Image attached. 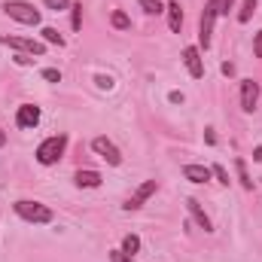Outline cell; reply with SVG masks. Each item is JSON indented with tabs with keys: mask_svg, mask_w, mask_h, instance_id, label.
<instances>
[{
	"mask_svg": "<svg viewBox=\"0 0 262 262\" xmlns=\"http://www.w3.org/2000/svg\"><path fill=\"white\" fill-rule=\"evenodd\" d=\"M256 6H259V0H244V3H241V12H238V21H241V25H247V21L253 18Z\"/></svg>",
	"mask_w": 262,
	"mask_h": 262,
	"instance_id": "cell-17",
	"label": "cell"
},
{
	"mask_svg": "<svg viewBox=\"0 0 262 262\" xmlns=\"http://www.w3.org/2000/svg\"><path fill=\"white\" fill-rule=\"evenodd\" d=\"M232 3H235V0H216V12H220V15H229Z\"/></svg>",
	"mask_w": 262,
	"mask_h": 262,
	"instance_id": "cell-27",
	"label": "cell"
},
{
	"mask_svg": "<svg viewBox=\"0 0 262 262\" xmlns=\"http://www.w3.org/2000/svg\"><path fill=\"white\" fill-rule=\"evenodd\" d=\"M64 149H67V134H52V137H46L40 146H37V162L40 165H58L61 159H64Z\"/></svg>",
	"mask_w": 262,
	"mask_h": 262,
	"instance_id": "cell-2",
	"label": "cell"
},
{
	"mask_svg": "<svg viewBox=\"0 0 262 262\" xmlns=\"http://www.w3.org/2000/svg\"><path fill=\"white\" fill-rule=\"evenodd\" d=\"M216 0H207V6H204V12H201V25H198V40H201V46L207 49L210 46V34H213V21H216Z\"/></svg>",
	"mask_w": 262,
	"mask_h": 262,
	"instance_id": "cell-5",
	"label": "cell"
},
{
	"mask_svg": "<svg viewBox=\"0 0 262 262\" xmlns=\"http://www.w3.org/2000/svg\"><path fill=\"white\" fill-rule=\"evenodd\" d=\"M3 143H6V131L0 128V146H3Z\"/></svg>",
	"mask_w": 262,
	"mask_h": 262,
	"instance_id": "cell-34",
	"label": "cell"
},
{
	"mask_svg": "<svg viewBox=\"0 0 262 262\" xmlns=\"http://www.w3.org/2000/svg\"><path fill=\"white\" fill-rule=\"evenodd\" d=\"M3 12L18 21V25H40V9H34V3H25V0H6L3 3Z\"/></svg>",
	"mask_w": 262,
	"mask_h": 262,
	"instance_id": "cell-3",
	"label": "cell"
},
{
	"mask_svg": "<svg viewBox=\"0 0 262 262\" xmlns=\"http://www.w3.org/2000/svg\"><path fill=\"white\" fill-rule=\"evenodd\" d=\"M110 21H113V28H116V31H128V28H131V18L122 12V9H113Z\"/></svg>",
	"mask_w": 262,
	"mask_h": 262,
	"instance_id": "cell-18",
	"label": "cell"
},
{
	"mask_svg": "<svg viewBox=\"0 0 262 262\" xmlns=\"http://www.w3.org/2000/svg\"><path fill=\"white\" fill-rule=\"evenodd\" d=\"M183 64H186V70H189L192 79H201V76H204V61H201L198 46H186V49H183Z\"/></svg>",
	"mask_w": 262,
	"mask_h": 262,
	"instance_id": "cell-9",
	"label": "cell"
},
{
	"mask_svg": "<svg viewBox=\"0 0 262 262\" xmlns=\"http://www.w3.org/2000/svg\"><path fill=\"white\" fill-rule=\"evenodd\" d=\"M43 79H49V82H61V70H55V67H46V70H43Z\"/></svg>",
	"mask_w": 262,
	"mask_h": 262,
	"instance_id": "cell-24",
	"label": "cell"
},
{
	"mask_svg": "<svg viewBox=\"0 0 262 262\" xmlns=\"http://www.w3.org/2000/svg\"><path fill=\"white\" fill-rule=\"evenodd\" d=\"M210 174H213V177H216L223 186H229V171H226L223 165H213V168H210Z\"/></svg>",
	"mask_w": 262,
	"mask_h": 262,
	"instance_id": "cell-22",
	"label": "cell"
},
{
	"mask_svg": "<svg viewBox=\"0 0 262 262\" xmlns=\"http://www.w3.org/2000/svg\"><path fill=\"white\" fill-rule=\"evenodd\" d=\"M235 171H238L241 186H244L247 192H253V180H250V174H247V162H244V159H235Z\"/></svg>",
	"mask_w": 262,
	"mask_h": 262,
	"instance_id": "cell-15",
	"label": "cell"
},
{
	"mask_svg": "<svg viewBox=\"0 0 262 262\" xmlns=\"http://www.w3.org/2000/svg\"><path fill=\"white\" fill-rule=\"evenodd\" d=\"M52 12H64V9H70V0H43Z\"/></svg>",
	"mask_w": 262,
	"mask_h": 262,
	"instance_id": "cell-23",
	"label": "cell"
},
{
	"mask_svg": "<svg viewBox=\"0 0 262 262\" xmlns=\"http://www.w3.org/2000/svg\"><path fill=\"white\" fill-rule=\"evenodd\" d=\"M110 262H134V256L122 253V250H110Z\"/></svg>",
	"mask_w": 262,
	"mask_h": 262,
	"instance_id": "cell-26",
	"label": "cell"
},
{
	"mask_svg": "<svg viewBox=\"0 0 262 262\" xmlns=\"http://www.w3.org/2000/svg\"><path fill=\"white\" fill-rule=\"evenodd\" d=\"M253 52H256V58H262V31L256 34V40H253Z\"/></svg>",
	"mask_w": 262,
	"mask_h": 262,
	"instance_id": "cell-28",
	"label": "cell"
},
{
	"mask_svg": "<svg viewBox=\"0 0 262 262\" xmlns=\"http://www.w3.org/2000/svg\"><path fill=\"white\" fill-rule=\"evenodd\" d=\"M204 140H207V143H216V134H213V128L204 131Z\"/></svg>",
	"mask_w": 262,
	"mask_h": 262,
	"instance_id": "cell-31",
	"label": "cell"
},
{
	"mask_svg": "<svg viewBox=\"0 0 262 262\" xmlns=\"http://www.w3.org/2000/svg\"><path fill=\"white\" fill-rule=\"evenodd\" d=\"M183 177H186L189 183H207L213 174H210V168H204V165H186V168H183Z\"/></svg>",
	"mask_w": 262,
	"mask_h": 262,
	"instance_id": "cell-13",
	"label": "cell"
},
{
	"mask_svg": "<svg viewBox=\"0 0 262 262\" xmlns=\"http://www.w3.org/2000/svg\"><path fill=\"white\" fill-rule=\"evenodd\" d=\"M186 207H189V213L195 216V223L204 229V232H210V220H207V213L201 210V204H198L195 198H186Z\"/></svg>",
	"mask_w": 262,
	"mask_h": 262,
	"instance_id": "cell-14",
	"label": "cell"
},
{
	"mask_svg": "<svg viewBox=\"0 0 262 262\" xmlns=\"http://www.w3.org/2000/svg\"><path fill=\"white\" fill-rule=\"evenodd\" d=\"M70 28L73 31L82 28V3H70Z\"/></svg>",
	"mask_w": 262,
	"mask_h": 262,
	"instance_id": "cell-19",
	"label": "cell"
},
{
	"mask_svg": "<svg viewBox=\"0 0 262 262\" xmlns=\"http://www.w3.org/2000/svg\"><path fill=\"white\" fill-rule=\"evenodd\" d=\"M137 250H140V238H137V235H125V238H122V253L134 256Z\"/></svg>",
	"mask_w": 262,
	"mask_h": 262,
	"instance_id": "cell-21",
	"label": "cell"
},
{
	"mask_svg": "<svg viewBox=\"0 0 262 262\" xmlns=\"http://www.w3.org/2000/svg\"><path fill=\"white\" fill-rule=\"evenodd\" d=\"M137 6H140L146 15H159V12H165V6H162L159 0H137Z\"/></svg>",
	"mask_w": 262,
	"mask_h": 262,
	"instance_id": "cell-20",
	"label": "cell"
},
{
	"mask_svg": "<svg viewBox=\"0 0 262 262\" xmlns=\"http://www.w3.org/2000/svg\"><path fill=\"white\" fill-rule=\"evenodd\" d=\"M95 82H98V89H107V92L113 89V76H104V73H98V76H95Z\"/></svg>",
	"mask_w": 262,
	"mask_h": 262,
	"instance_id": "cell-25",
	"label": "cell"
},
{
	"mask_svg": "<svg viewBox=\"0 0 262 262\" xmlns=\"http://www.w3.org/2000/svg\"><path fill=\"white\" fill-rule=\"evenodd\" d=\"M12 210H15L25 223H34V226H43V223H52V220H55L52 207H46L43 201H31V198H18V201L12 204Z\"/></svg>",
	"mask_w": 262,
	"mask_h": 262,
	"instance_id": "cell-1",
	"label": "cell"
},
{
	"mask_svg": "<svg viewBox=\"0 0 262 262\" xmlns=\"http://www.w3.org/2000/svg\"><path fill=\"white\" fill-rule=\"evenodd\" d=\"M223 73H226V76H232V73H235V64H229V61H226V64H223Z\"/></svg>",
	"mask_w": 262,
	"mask_h": 262,
	"instance_id": "cell-32",
	"label": "cell"
},
{
	"mask_svg": "<svg viewBox=\"0 0 262 262\" xmlns=\"http://www.w3.org/2000/svg\"><path fill=\"white\" fill-rule=\"evenodd\" d=\"M92 149L107 162V165H113V168H119L122 165V152H119V146L110 140V137H104V134H98L95 140H92Z\"/></svg>",
	"mask_w": 262,
	"mask_h": 262,
	"instance_id": "cell-4",
	"label": "cell"
},
{
	"mask_svg": "<svg viewBox=\"0 0 262 262\" xmlns=\"http://www.w3.org/2000/svg\"><path fill=\"white\" fill-rule=\"evenodd\" d=\"M165 12H168V28H171L174 34H180V28H183V9H180V3L171 0V3L165 6Z\"/></svg>",
	"mask_w": 262,
	"mask_h": 262,
	"instance_id": "cell-12",
	"label": "cell"
},
{
	"mask_svg": "<svg viewBox=\"0 0 262 262\" xmlns=\"http://www.w3.org/2000/svg\"><path fill=\"white\" fill-rule=\"evenodd\" d=\"M256 101H259V82L241 79V110L244 113H253L256 110Z\"/></svg>",
	"mask_w": 262,
	"mask_h": 262,
	"instance_id": "cell-7",
	"label": "cell"
},
{
	"mask_svg": "<svg viewBox=\"0 0 262 262\" xmlns=\"http://www.w3.org/2000/svg\"><path fill=\"white\" fill-rule=\"evenodd\" d=\"M253 159H256V162H262V146H256V152H253Z\"/></svg>",
	"mask_w": 262,
	"mask_h": 262,
	"instance_id": "cell-33",
	"label": "cell"
},
{
	"mask_svg": "<svg viewBox=\"0 0 262 262\" xmlns=\"http://www.w3.org/2000/svg\"><path fill=\"white\" fill-rule=\"evenodd\" d=\"M40 37H43V43H49V46H58V49L64 46V37H61L55 28H43V31H40Z\"/></svg>",
	"mask_w": 262,
	"mask_h": 262,
	"instance_id": "cell-16",
	"label": "cell"
},
{
	"mask_svg": "<svg viewBox=\"0 0 262 262\" xmlns=\"http://www.w3.org/2000/svg\"><path fill=\"white\" fill-rule=\"evenodd\" d=\"M156 189H159V183H156V180H146V183H140V186L134 189V195L125 201V210H137V207H143V201L152 195Z\"/></svg>",
	"mask_w": 262,
	"mask_h": 262,
	"instance_id": "cell-10",
	"label": "cell"
},
{
	"mask_svg": "<svg viewBox=\"0 0 262 262\" xmlns=\"http://www.w3.org/2000/svg\"><path fill=\"white\" fill-rule=\"evenodd\" d=\"M168 101H171V104H183V95H180V92H171Z\"/></svg>",
	"mask_w": 262,
	"mask_h": 262,
	"instance_id": "cell-30",
	"label": "cell"
},
{
	"mask_svg": "<svg viewBox=\"0 0 262 262\" xmlns=\"http://www.w3.org/2000/svg\"><path fill=\"white\" fill-rule=\"evenodd\" d=\"M15 64L28 67V64H31V55H25V52H21V55H15Z\"/></svg>",
	"mask_w": 262,
	"mask_h": 262,
	"instance_id": "cell-29",
	"label": "cell"
},
{
	"mask_svg": "<svg viewBox=\"0 0 262 262\" xmlns=\"http://www.w3.org/2000/svg\"><path fill=\"white\" fill-rule=\"evenodd\" d=\"M0 43L18 49V52H25V55H43V52H46V43L31 40V37H0Z\"/></svg>",
	"mask_w": 262,
	"mask_h": 262,
	"instance_id": "cell-6",
	"label": "cell"
},
{
	"mask_svg": "<svg viewBox=\"0 0 262 262\" xmlns=\"http://www.w3.org/2000/svg\"><path fill=\"white\" fill-rule=\"evenodd\" d=\"M15 125L18 128H37L40 125V107L37 104H21L15 113Z\"/></svg>",
	"mask_w": 262,
	"mask_h": 262,
	"instance_id": "cell-8",
	"label": "cell"
},
{
	"mask_svg": "<svg viewBox=\"0 0 262 262\" xmlns=\"http://www.w3.org/2000/svg\"><path fill=\"white\" fill-rule=\"evenodd\" d=\"M73 183H76L79 189H98V186H101V174H98V171H89V168H85V171L79 168V171L73 174Z\"/></svg>",
	"mask_w": 262,
	"mask_h": 262,
	"instance_id": "cell-11",
	"label": "cell"
}]
</instances>
